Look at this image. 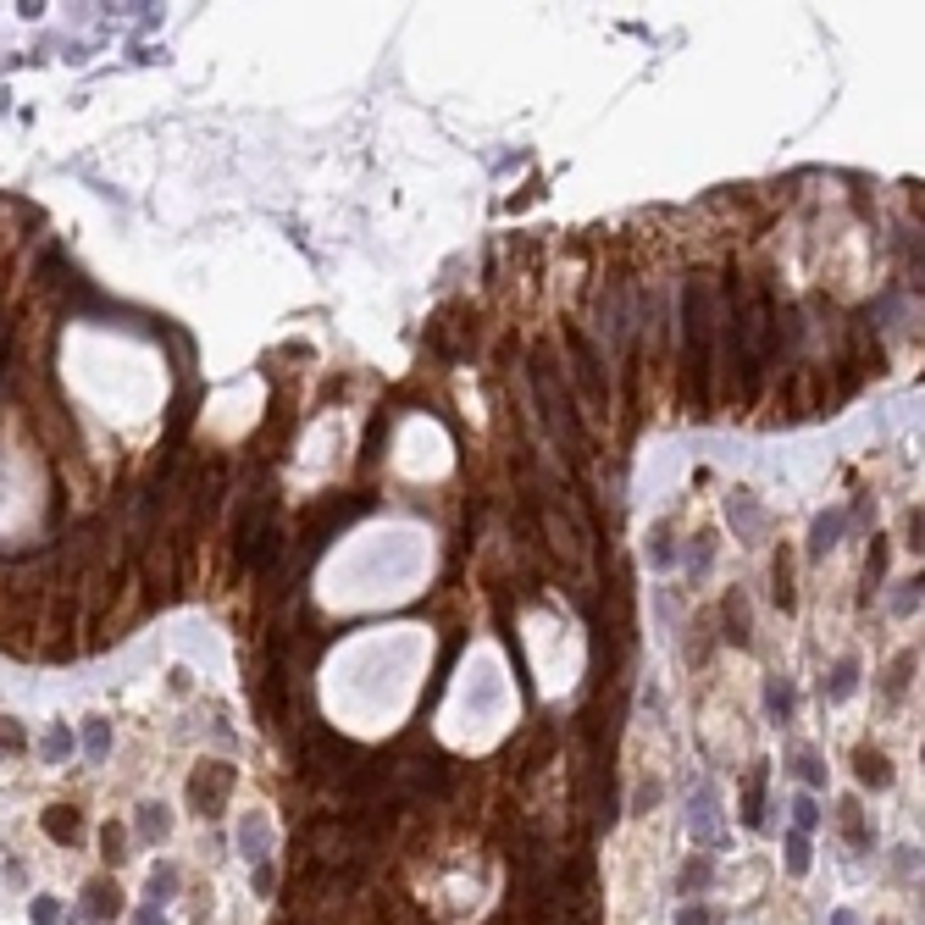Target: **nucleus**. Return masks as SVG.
<instances>
[{"mask_svg":"<svg viewBox=\"0 0 925 925\" xmlns=\"http://www.w3.org/2000/svg\"><path fill=\"white\" fill-rule=\"evenodd\" d=\"M682 377H687V399L698 416H709L715 405V333H721V289L715 272H693L682 294Z\"/></svg>","mask_w":925,"mask_h":925,"instance_id":"nucleus-1","label":"nucleus"},{"mask_svg":"<svg viewBox=\"0 0 925 925\" xmlns=\"http://www.w3.org/2000/svg\"><path fill=\"white\" fill-rule=\"evenodd\" d=\"M532 388H538V405H543V421L554 427L560 449L571 460H582V421H577V399L565 388V372L554 366V349H538L532 355Z\"/></svg>","mask_w":925,"mask_h":925,"instance_id":"nucleus-2","label":"nucleus"},{"mask_svg":"<svg viewBox=\"0 0 925 925\" xmlns=\"http://www.w3.org/2000/svg\"><path fill=\"white\" fill-rule=\"evenodd\" d=\"M233 765L228 759H200L194 765V776H189V809L200 820H217L222 809H228V793H233Z\"/></svg>","mask_w":925,"mask_h":925,"instance_id":"nucleus-3","label":"nucleus"},{"mask_svg":"<svg viewBox=\"0 0 925 925\" xmlns=\"http://www.w3.org/2000/svg\"><path fill=\"white\" fill-rule=\"evenodd\" d=\"M355 510H361L355 499H344V505H338V493H333V499H316V505L305 510V543H311V549H322V538H327V532H333V527H344V521L355 516Z\"/></svg>","mask_w":925,"mask_h":925,"instance_id":"nucleus-4","label":"nucleus"},{"mask_svg":"<svg viewBox=\"0 0 925 925\" xmlns=\"http://www.w3.org/2000/svg\"><path fill=\"white\" fill-rule=\"evenodd\" d=\"M39 826H45V837L61 842V848H78V837H84V815H78V804H50L45 815H39Z\"/></svg>","mask_w":925,"mask_h":925,"instance_id":"nucleus-5","label":"nucleus"},{"mask_svg":"<svg viewBox=\"0 0 925 925\" xmlns=\"http://www.w3.org/2000/svg\"><path fill=\"white\" fill-rule=\"evenodd\" d=\"M837 826H842V837H848L853 853H870V848H876V831L865 826V809H859V798H842V804H837Z\"/></svg>","mask_w":925,"mask_h":925,"instance_id":"nucleus-6","label":"nucleus"},{"mask_svg":"<svg viewBox=\"0 0 925 925\" xmlns=\"http://www.w3.org/2000/svg\"><path fill=\"white\" fill-rule=\"evenodd\" d=\"M721 621H726V643L748 649V637H754V621H748V599H743V588H732V593L721 599Z\"/></svg>","mask_w":925,"mask_h":925,"instance_id":"nucleus-7","label":"nucleus"},{"mask_svg":"<svg viewBox=\"0 0 925 925\" xmlns=\"http://www.w3.org/2000/svg\"><path fill=\"white\" fill-rule=\"evenodd\" d=\"M117 909H122L117 881H111V876H95V881L84 887V914H89V920H117Z\"/></svg>","mask_w":925,"mask_h":925,"instance_id":"nucleus-8","label":"nucleus"},{"mask_svg":"<svg viewBox=\"0 0 925 925\" xmlns=\"http://www.w3.org/2000/svg\"><path fill=\"white\" fill-rule=\"evenodd\" d=\"M853 776L865 781V787H892V765H887V754H881V748H870V743H859L853 748Z\"/></svg>","mask_w":925,"mask_h":925,"instance_id":"nucleus-9","label":"nucleus"},{"mask_svg":"<svg viewBox=\"0 0 925 925\" xmlns=\"http://www.w3.org/2000/svg\"><path fill=\"white\" fill-rule=\"evenodd\" d=\"M571 349H577V383H582V394H588L593 405H604V366H599V355H593L577 333H571Z\"/></svg>","mask_w":925,"mask_h":925,"instance_id":"nucleus-10","label":"nucleus"},{"mask_svg":"<svg viewBox=\"0 0 925 925\" xmlns=\"http://www.w3.org/2000/svg\"><path fill=\"white\" fill-rule=\"evenodd\" d=\"M743 826H765V765L748 770V787H743Z\"/></svg>","mask_w":925,"mask_h":925,"instance_id":"nucleus-11","label":"nucleus"},{"mask_svg":"<svg viewBox=\"0 0 925 925\" xmlns=\"http://www.w3.org/2000/svg\"><path fill=\"white\" fill-rule=\"evenodd\" d=\"M239 848H244V859H266V848H272V826H266V815H250L239 826Z\"/></svg>","mask_w":925,"mask_h":925,"instance_id":"nucleus-12","label":"nucleus"},{"mask_svg":"<svg viewBox=\"0 0 925 925\" xmlns=\"http://www.w3.org/2000/svg\"><path fill=\"white\" fill-rule=\"evenodd\" d=\"M770 582H776V604H781V610H793L798 588H793V554H787V549H781L776 565H770Z\"/></svg>","mask_w":925,"mask_h":925,"instance_id":"nucleus-13","label":"nucleus"},{"mask_svg":"<svg viewBox=\"0 0 925 925\" xmlns=\"http://www.w3.org/2000/svg\"><path fill=\"white\" fill-rule=\"evenodd\" d=\"M709 881H715V865H709L704 853H693V859H687V865H682V876H676V887H682L687 898H693V892H704Z\"/></svg>","mask_w":925,"mask_h":925,"instance_id":"nucleus-14","label":"nucleus"},{"mask_svg":"<svg viewBox=\"0 0 925 925\" xmlns=\"http://www.w3.org/2000/svg\"><path fill=\"white\" fill-rule=\"evenodd\" d=\"M167 831H172L167 804H139V837H145V842H161Z\"/></svg>","mask_w":925,"mask_h":925,"instance_id":"nucleus-15","label":"nucleus"},{"mask_svg":"<svg viewBox=\"0 0 925 925\" xmlns=\"http://www.w3.org/2000/svg\"><path fill=\"white\" fill-rule=\"evenodd\" d=\"M100 859H106V865H122V859H128V831H122L117 820L100 826Z\"/></svg>","mask_w":925,"mask_h":925,"instance_id":"nucleus-16","label":"nucleus"},{"mask_svg":"<svg viewBox=\"0 0 925 925\" xmlns=\"http://www.w3.org/2000/svg\"><path fill=\"white\" fill-rule=\"evenodd\" d=\"M853 687H859V660H853V654H848V660H837V671H831V682H826V698H837V704H842V698H848Z\"/></svg>","mask_w":925,"mask_h":925,"instance_id":"nucleus-17","label":"nucleus"},{"mask_svg":"<svg viewBox=\"0 0 925 925\" xmlns=\"http://www.w3.org/2000/svg\"><path fill=\"white\" fill-rule=\"evenodd\" d=\"M84 754L95 759V765L111 754V726L100 721V715H89V721H84Z\"/></svg>","mask_w":925,"mask_h":925,"instance_id":"nucleus-18","label":"nucleus"},{"mask_svg":"<svg viewBox=\"0 0 925 925\" xmlns=\"http://www.w3.org/2000/svg\"><path fill=\"white\" fill-rule=\"evenodd\" d=\"M765 709H770V721H793V682H770Z\"/></svg>","mask_w":925,"mask_h":925,"instance_id":"nucleus-19","label":"nucleus"},{"mask_svg":"<svg viewBox=\"0 0 925 925\" xmlns=\"http://www.w3.org/2000/svg\"><path fill=\"white\" fill-rule=\"evenodd\" d=\"M837 532H842V510L820 516V521H815V532H809V554H826L831 543H837Z\"/></svg>","mask_w":925,"mask_h":925,"instance_id":"nucleus-20","label":"nucleus"},{"mask_svg":"<svg viewBox=\"0 0 925 925\" xmlns=\"http://www.w3.org/2000/svg\"><path fill=\"white\" fill-rule=\"evenodd\" d=\"M28 748V732L12 721V715H0V759H17Z\"/></svg>","mask_w":925,"mask_h":925,"instance_id":"nucleus-21","label":"nucleus"},{"mask_svg":"<svg viewBox=\"0 0 925 925\" xmlns=\"http://www.w3.org/2000/svg\"><path fill=\"white\" fill-rule=\"evenodd\" d=\"M39 754H45L50 765H61V759L73 754V732H67V726H50V732H45V743H39Z\"/></svg>","mask_w":925,"mask_h":925,"instance_id":"nucleus-22","label":"nucleus"},{"mask_svg":"<svg viewBox=\"0 0 925 925\" xmlns=\"http://www.w3.org/2000/svg\"><path fill=\"white\" fill-rule=\"evenodd\" d=\"M178 865H156L150 870V903H161V898H172V892H178Z\"/></svg>","mask_w":925,"mask_h":925,"instance_id":"nucleus-23","label":"nucleus"},{"mask_svg":"<svg viewBox=\"0 0 925 925\" xmlns=\"http://www.w3.org/2000/svg\"><path fill=\"white\" fill-rule=\"evenodd\" d=\"M787 870H793V876H809V837L804 831L787 837Z\"/></svg>","mask_w":925,"mask_h":925,"instance_id":"nucleus-24","label":"nucleus"},{"mask_svg":"<svg viewBox=\"0 0 925 925\" xmlns=\"http://www.w3.org/2000/svg\"><path fill=\"white\" fill-rule=\"evenodd\" d=\"M676 925H726V914L709 909V903H687V909L676 914Z\"/></svg>","mask_w":925,"mask_h":925,"instance_id":"nucleus-25","label":"nucleus"},{"mask_svg":"<svg viewBox=\"0 0 925 925\" xmlns=\"http://www.w3.org/2000/svg\"><path fill=\"white\" fill-rule=\"evenodd\" d=\"M793 820H798V831L820 826V804H815L809 793H798V798H793Z\"/></svg>","mask_w":925,"mask_h":925,"instance_id":"nucleus-26","label":"nucleus"},{"mask_svg":"<svg viewBox=\"0 0 925 925\" xmlns=\"http://www.w3.org/2000/svg\"><path fill=\"white\" fill-rule=\"evenodd\" d=\"M909 671H914V654H898V660H892V676H887V693H892V698L909 687Z\"/></svg>","mask_w":925,"mask_h":925,"instance_id":"nucleus-27","label":"nucleus"},{"mask_svg":"<svg viewBox=\"0 0 925 925\" xmlns=\"http://www.w3.org/2000/svg\"><path fill=\"white\" fill-rule=\"evenodd\" d=\"M881 571H887V543L876 538V549H870V565H865V588L876 593V582H881Z\"/></svg>","mask_w":925,"mask_h":925,"instance_id":"nucleus-28","label":"nucleus"},{"mask_svg":"<svg viewBox=\"0 0 925 925\" xmlns=\"http://www.w3.org/2000/svg\"><path fill=\"white\" fill-rule=\"evenodd\" d=\"M793 765H798V776H804V781H809V787H820V781H826V765H820V759H815V754H798V759H793Z\"/></svg>","mask_w":925,"mask_h":925,"instance_id":"nucleus-29","label":"nucleus"},{"mask_svg":"<svg viewBox=\"0 0 925 925\" xmlns=\"http://www.w3.org/2000/svg\"><path fill=\"white\" fill-rule=\"evenodd\" d=\"M34 925H61V903L56 898H34Z\"/></svg>","mask_w":925,"mask_h":925,"instance_id":"nucleus-30","label":"nucleus"},{"mask_svg":"<svg viewBox=\"0 0 925 925\" xmlns=\"http://www.w3.org/2000/svg\"><path fill=\"white\" fill-rule=\"evenodd\" d=\"M133 925H167V914H161L156 903H145V909L133 914Z\"/></svg>","mask_w":925,"mask_h":925,"instance_id":"nucleus-31","label":"nucleus"},{"mask_svg":"<svg viewBox=\"0 0 925 925\" xmlns=\"http://www.w3.org/2000/svg\"><path fill=\"white\" fill-rule=\"evenodd\" d=\"M654 798H660V781H643V787H637V809H649Z\"/></svg>","mask_w":925,"mask_h":925,"instance_id":"nucleus-32","label":"nucleus"},{"mask_svg":"<svg viewBox=\"0 0 925 925\" xmlns=\"http://www.w3.org/2000/svg\"><path fill=\"white\" fill-rule=\"evenodd\" d=\"M272 887H277L272 865H261V870H255V892H261V898H266V892H272Z\"/></svg>","mask_w":925,"mask_h":925,"instance_id":"nucleus-33","label":"nucleus"},{"mask_svg":"<svg viewBox=\"0 0 925 925\" xmlns=\"http://www.w3.org/2000/svg\"><path fill=\"white\" fill-rule=\"evenodd\" d=\"M831 925H859V914H853V909H837V914H831Z\"/></svg>","mask_w":925,"mask_h":925,"instance_id":"nucleus-34","label":"nucleus"}]
</instances>
